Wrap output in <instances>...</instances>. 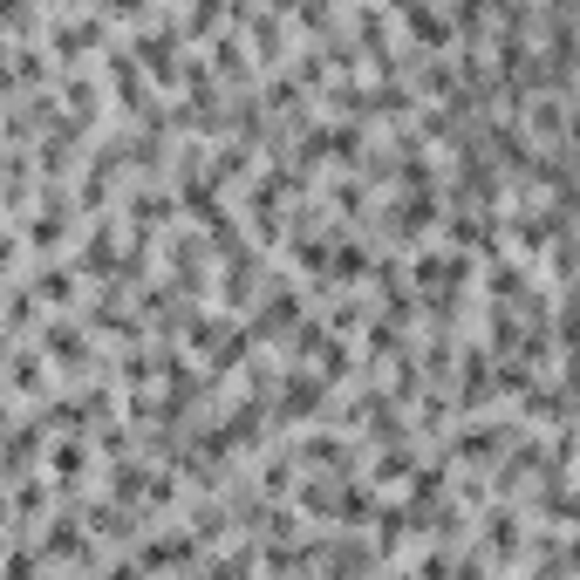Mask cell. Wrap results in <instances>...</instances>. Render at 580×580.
<instances>
[{
  "label": "cell",
  "instance_id": "1",
  "mask_svg": "<svg viewBox=\"0 0 580 580\" xmlns=\"http://www.w3.org/2000/svg\"><path fill=\"white\" fill-rule=\"evenodd\" d=\"M82 464H89V451H82V444H62V451H55V478H62V485H76Z\"/></svg>",
  "mask_w": 580,
  "mask_h": 580
},
{
  "label": "cell",
  "instance_id": "2",
  "mask_svg": "<svg viewBox=\"0 0 580 580\" xmlns=\"http://www.w3.org/2000/svg\"><path fill=\"white\" fill-rule=\"evenodd\" d=\"M41 348H48V355H82V335H76V328H48V342H41Z\"/></svg>",
  "mask_w": 580,
  "mask_h": 580
},
{
  "label": "cell",
  "instance_id": "3",
  "mask_svg": "<svg viewBox=\"0 0 580 580\" xmlns=\"http://www.w3.org/2000/svg\"><path fill=\"white\" fill-rule=\"evenodd\" d=\"M0 21H14V28H21V21H28V0H0Z\"/></svg>",
  "mask_w": 580,
  "mask_h": 580
},
{
  "label": "cell",
  "instance_id": "4",
  "mask_svg": "<svg viewBox=\"0 0 580 580\" xmlns=\"http://www.w3.org/2000/svg\"><path fill=\"white\" fill-rule=\"evenodd\" d=\"M110 14H137V7H151V0H103Z\"/></svg>",
  "mask_w": 580,
  "mask_h": 580
}]
</instances>
